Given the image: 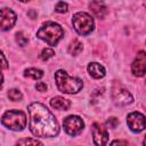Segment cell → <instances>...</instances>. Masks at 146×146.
Here are the masks:
<instances>
[{
    "instance_id": "1",
    "label": "cell",
    "mask_w": 146,
    "mask_h": 146,
    "mask_svg": "<svg viewBox=\"0 0 146 146\" xmlns=\"http://www.w3.org/2000/svg\"><path fill=\"white\" fill-rule=\"evenodd\" d=\"M30 113V130L35 137L50 138L59 133V125L54 114L41 103L27 106Z\"/></svg>"
},
{
    "instance_id": "2",
    "label": "cell",
    "mask_w": 146,
    "mask_h": 146,
    "mask_svg": "<svg viewBox=\"0 0 146 146\" xmlns=\"http://www.w3.org/2000/svg\"><path fill=\"white\" fill-rule=\"evenodd\" d=\"M55 80L58 90L64 94H76L83 87L81 79L70 76L64 70H58L55 73Z\"/></svg>"
},
{
    "instance_id": "3",
    "label": "cell",
    "mask_w": 146,
    "mask_h": 146,
    "mask_svg": "<svg viewBox=\"0 0 146 146\" xmlns=\"http://www.w3.org/2000/svg\"><path fill=\"white\" fill-rule=\"evenodd\" d=\"M63 35H64L63 27L55 22L44 23L36 32V36L43 40L49 46H56L58 41L63 38Z\"/></svg>"
},
{
    "instance_id": "4",
    "label": "cell",
    "mask_w": 146,
    "mask_h": 146,
    "mask_svg": "<svg viewBox=\"0 0 146 146\" xmlns=\"http://www.w3.org/2000/svg\"><path fill=\"white\" fill-rule=\"evenodd\" d=\"M2 124L14 131H22L26 127V115L23 111L10 110L3 113L1 117Z\"/></svg>"
},
{
    "instance_id": "5",
    "label": "cell",
    "mask_w": 146,
    "mask_h": 146,
    "mask_svg": "<svg viewBox=\"0 0 146 146\" xmlns=\"http://www.w3.org/2000/svg\"><path fill=\"white\" fill-rule=\"evenodd\" d=\"M72 24L74 30L80 34V35H87L94 31L95 27V22L94 18L83 11L75 13L72 17Z\"/></svg>"
},
{
    "instance_id": "6",
    "label": "cell",
    "mask_w": 146,
    "mask_h": 146,
    "mask_svg": "<svg viewBox=\"0 0 146 146\" xmlns=\"http://www.w3.org/2000/svg\"><path fill=\"white\" fill-rule=\"evenodd\" d=\"M63 125H64V130L66 131V133L73 137L81 133L84 128V123L82 119L78 115H70L65 117L63 121Z\"/></svg>"
},
{
    "instance_id": "7",
    "label": "cell",
    "mask_w": 146,
    "mask_h": 146,
    "mask_svg": "<svg viewBox=\"0 0 146 146\" xmlns=\"http://www.w3.org/2000/svg\"><path fill=\"white\" fill-rule=\"evenodd\" d=\"M112 98L114 100V103L116 105H128L130 103H132L133 98L131 96V94L128 91V89H125L122 84L120 83H115L112 88Z\"/></svg>"
},
{
    "instance_id": "8",
    "label": "cell",
    "mask_w": 146,
    "mask_h": 146,
    "mask_svg": "<svg viewBox=\"0 0 146 146\" xmlns=\"http://www.w3.org/2000/svg\"><path fill=\"white\" fill-rule=\"evenodd\" d=\"M127 123L133 132H140L146 128V117L139 112H132L127 116Z\"/></svg>"
},
{
    "instance_id": "9",
    "label": "cell",
    "mask_w": 146,
    "mask_h": 146,
    "mask_svg": "<svg viewBox=\"0 0 146 146\" xmlns=\"http://www.w3.org/2000/svg\"><path fill=\"white\" fill-rule=\"evenodd\" d=\"M92 139L96 146H106L108 141V132L102 123L95 122L92 124Z\"/></svg>"
},
{
    "instance_id": "10",
    "label": "cell",
    "mask_w": 146,
    "mask_h": 146,
    "mask_svg": "<svg viewBox=\"0 0 146 146\" xmlns=\"http://www.w3.org/2000/svg\"><path fill=\"white\" fill-rule=\"evenodd\" d=\"M131 71L136 76H143L146 74V52L140 50L135 60L131 64Z\"/></svg>"
},
{
    "instance_id": "11",
    "label": "cell",
    "mask_w": 146,
    "mask_h": 146,
    "mask_svg": "<svg viewBox=\"0 0 146 146\" xmlns=\"http://www.w3.org/2000/svg\"><path fill=\"white\" fill-rule=\"evenodd\" d=\"M16 14L9 8L1 9V30L8 31L10 30L16 23Z\"/></svg>"
},
{
    "instance_id": "12",
    "label": "cell",
    "mask_w": 146,
    "mask_h": 146,
    "mask_svg": "<svg viewBox=\"0 0 146 146\" xmlns=\"http://www.w3.org/2000/svg\"><path fill=\"white\" fill-rule=\"evenodd\" d=\"M88 72L94 79H102L106 74L105 67L97 62H92L88 65Z\"/></svg>"
},
{
    "instance_id": "13",
    "label": "cell",
    "mask_w": 146,
    "mask_h": 146,
    "mask_svg": "<svg viewBox=\"0 0 146 146\" xmlns=\"http://www.w3.org/2000/svg\"><path fill=\"white\" fill-rule=\"evenodd\" d=\"M89 8L94 13V15L98 18H104L105 15L107 14V8L103 2L99 1H92L89 3Z\"/></svg>"
},
{
    "instance_id": "14",
    "label": "cell",
    "mask_w": 146,
    "mask_h": 146,
    "mask_svg": "<svg viewBox=\"0 0 146 146\" xmlns=\"http://www.w3.org/2000/svg\"><path fill=\"white\" fill-rule=\"evenodd\" d=\"M50 105L52 108L55 110H59V111H66L70 108L71 106V103L68 99H65L64 97H54L51 100H50Z\"/></svg>"
},
{
    "instance_id": "15",
    "label": "cell",
    "mask_w": 146,
    "mask_h": 146,
    "mask_svg": "<svg viewBox=\"0 0 146 146\" xmlns=\"http://www.w3.org/2000/svg\"><path fill=\"white\" fill-rule=\"evenodd\" d=\"M68 52L71 54V55H73V56H76V55H79L82 50H83V46H82V43L79 41V40H73L71 43H70V46H68Z\"/></svg>"
},
{
    "instance_id": "16",
    "label": "cell",
    "mask_w": 146,
    "mask_h": 146,
    "mask_svg": "<svg viewBox=\"0 0 146 146\" xmlns=\"http://www.w3.org/2000/svg\"><path fill=\"white\" fill-rule=\"evenodd\" d=\"M24 76L26 78H30V79H33V80H39L43 76V72L39 68H27L24 71Z\"/></svg>"
},
{
    "instance_id": "17",
    "label": "cell",
    "mask_w": 146,
    "mask_h": 146,
    "mask_svg": "<svg viewBox=\"0 0 146 146\" xmlns=\"http://www.w3.org/2000/svg\"><path fill=\"white\" fill-rule=\"evenodd\" d=\"M15 146H43V144L34 138H23L18 140Z\"/></svg>"
},
{
    "instance_id": "18",
    "label": "cell",
    "mask_w": 146,
    "mask_h": 146,
    "mask_svg": "<svg viewBox=\"0 0 146 146\" xmlns=\"http://www.w3.org/2000/svg\"><path fill=\"white\" fill-rule=\"evenodd\" d=\"M8 97L10 100H14V102H18L23 98V95L22 92L18 90V89H10L8 91Z\"/></svg>"
},
{
    "instance_id": "19",
    "label": "cell",
    "mask_w": 146,
    "mask_h": 146,
    "mask_svg": "<svg viewBox=\"0 0 146 146\" xmlns=\"http://www.w3.org/2000/svg\"><path fill=\"white\" fill-rule=\"evenodd\" d=\"M54 55H55V51H54L51 48H44V49L41 51V54H40V58H41L42 60H48V59L51 58Z\"/></svg>"
},
{
    "instance_id": "20",
    "label": "cell",
    "mask_w": 146,
    "mask_h": 146,
    "mask_svg": "<svg viewBox=\"0 0 146 146\" xmlns=\"http://www.w3.org/2000/svg\"><path fill=\"white\" fill-rule=\"evenodd\" d=\"M16 41H17V43H18L21 47L26 46V43L29 42L27 38H26L24 34H23V32H18V33L16 34Z\"/></svg>"
},
{
    "instance_id": "21",
    "label": "cell",
    "mask_w": 146,
    "mask_h": 146,
    "mask_svg": "<svg viewBox=\"0 0 146 146\" xmlns=\"http://www.w3.org/2000/svg\"><path fill=\"white\" fill-rule=\"evenodd\" d=\"M55 10H56L57 13H66V11H67V3L63 2V1L57 2L56 7H55Z\"/></svg>"
},
{
    "instance_id": "22",
    "label": "cell",
    "mask_w": 146,
    "mask_h": 146,
    "mask_svg": "<svg viewBox=\"0 0 146 146\" xmlns=\"http://www.w3.org/2000/svg\"><path fill=\"white\" fill-rule=\"evenodd\" d=\"M106 124H107L110 128H112V129H115V128L117 127V124H119V120H117L116 117L112 116V117H110V119L106 121Z\"/></svg>"
},
{
    "instance_id": "23",
    "label": "cell",
    "mask_w": 146,
    "mask_h": 146,
    "mask_svg": "<svg viewBox=\"0 0 146 146\" xmlns=\"http://www.w3.org/2000/svg\"><path fill=\"white\" fill-rule=\"evenodd\" d=\"M111 146H129L128 141L125 140H120V139H115L111 143Z\"/></svg>"
},
{
    "instance_id": "24",
    "label": "cell",
    "mask_w": 146,
    "mask_h": 146,
    "mask_svg": "<svg viewBox=\"0 0 146 146\" xmlns=\"http://www.w3.org/2000/svg\"><path fill=\"white\" fill-rule=\"evenodd\" d=\"M35 89L38 91H46L47 90V84L44 82H38L35 84Z\"/></svg>"
},
{
    "instance_id": "25",
    "label": "cell",
    "mask_w": 146,
    "mask_h": 146,
    "mask_svg": "<svg viewBox=\"0 0 146 146\" xmlns=\"http://www.w3.org/2000/svg\"><path fill=\"white\" fill-rule=\"evenodd\" d=\"M1 58H2V67L6 68V67H7V62H6V58H5L3 52H1Z\"/></svg>"
},
{
    "instance_id": "26",
    "label": "cell",
    "mask_w": 146,
    "mask_h": 146,
    "mask_svg": "<svg viewBox=\"0 0 146 146\" xmlns=\"http://www.w3.org/2000/svg\"><path fill=\"white\" fill-rule=\"evenodd\" d=\"M143 145H144V146H146V136H145V138H144V141H143Z\"/></svg>"
}]
</instances>
